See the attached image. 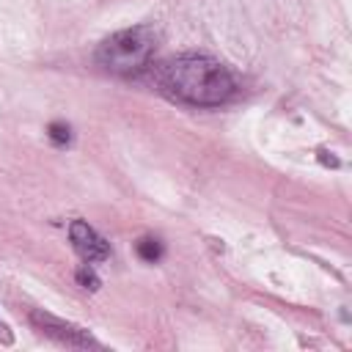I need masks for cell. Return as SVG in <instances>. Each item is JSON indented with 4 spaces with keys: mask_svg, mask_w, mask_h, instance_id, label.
Listing matches in <instances>:
<instances>
[{
    "mask_svg": "<svg viewBox=\"0 0 352 352\" xmlns=\"http://www.w3.org/2000/svg\"><path fill=\"white\" fill-rule=\"evenodd\" d=\"M135 250H138V256H140L143 261H148V264L160 261V256H162V245H160L157 239H151V236H143Z\"/></svg>",
    "mask_w": 352,
    "mask_h": 352,
    "instance_id": "5",
    "label": "cell"
},
{
    "mask_svg": "<svg viewBox=\"0 0 352 352\" xmlns=\"http://www.w3.org/2000/svg\"><path fill=\"white\" fill-rule=\"evenodd\" d=\"M157 50V30L148 25H135L107 36L96 50V63L113 74L140 72Z\"/></svg>",
    "mask_w": 352,
    "mask_h": 352,
    "instance_id": "2",
    "label": "cell"
},
{
    "mask_svg": "<svg viewBox=\"0 0 352 352\" xmlns=\"http://www.w3.org/2000/svg\"><path fill=\"white\" fill-rule=\"evenodd\" d=\"M47 135H50V140L52 143H58V146H66L69 140H72V132H69V126L66 124H50V129H47Z\"/></svg>",
    "mask_w": 352,
    "mask_h": 352,
    "instance_id": "7",
    "label": "cell"
},
{
    "mask_svg": "<svg viewBox=\"0 0 352 352\" xmlns=\"http://www.w3.org/2000/svg\"><path fill=\"white\" fill-rule=\"evenodd\" d=\"M74 278H77V283H80L82 289H91V292H96V289L102 286V280L96 278V272H94V270H91L88 264H85V267H80Z\"/></svg>",
    "mask_w": 352,
    "mask_h": 352,
    "instance_id": "6",
    "label": "cell"
},
{
    "mask_svg": "<svg viewBox=\"0 0 352 352\" xmlns=\"http://www.w3.org/2000/svg\"><path fill=\"white\" fill-rule=\"evenodd\" d=\"M69 236H72L74 250H77L85 261H104V258H110V248H107L104 236H102L99 231H94L88 223L74 220V223L69 226Z\"/></svg>",
    "mask_w": 352,
    "mask_h": 352,
    "instance_id": "4",
    "label": "cell"
},
{
    "mask_svg": "<svg viewBox=\"0 0 352 352\" xmlns=\"http://www.w3.org/2000/svg\"><path fill=\"white\" fill-rule=\"evenodd\" d=\"M0 333H3V324H0Z\"/></svg>",
    "mask_w": 352,
    "mask_h": 352,
    "instance_id": "8",
    "label": "cell"
},
{
    "mask_svg": "<svg viewBox=\"0 0 352 352\" xmlns=\"http://www.w3.org/2000/svg\"><path fill=\"white\" fill-rule=\"evenodd\" d=\"M160 88L187 104L198 107H214L231 99L234 94V77L231 72L209 58V55H179L160 66L157 72Z\"/></svg>",
    "mask_w": 352,
    "mask_h": 352,
    "instance_id": "1",
    "label": "cell"
},
{
    "mask_svg": "<svg viewBox=\"0 0 352 352\" xmlns=\"http://www.w3.org/2000/svg\"><path fill=\"white\" fill-rule=\"evenodd\" d=\"M30 322L41 336L55 338L58 344H66V346H96V341L85 330H80V327H74L69 322H60V319H55V316H50L44 311H30Z\"/></svg>",
    "mask_w": 352,
    "mask_h": 352,
    "instance_id": "3",
    "label": "cell"
}]
</instances>
